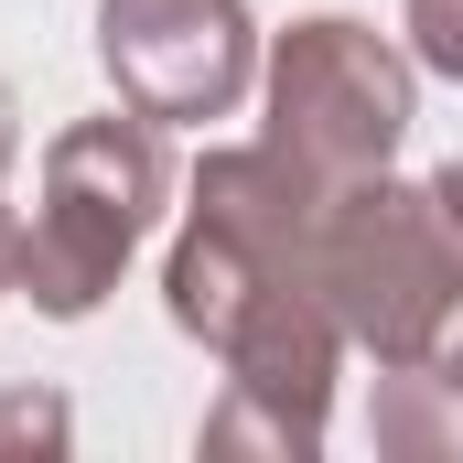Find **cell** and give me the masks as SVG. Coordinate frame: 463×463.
I'll list each match as a JSON object with an SVG mask.
<instances>
[{"label": "cell", "mask_w": 463, "mask_h": 463, "mask_svg": "<svg viewBox=\"0 0 463 463\" xmlns=\"http://www.w3.org/2000/svg\"><path fill=\"white\" fill-rule=\"evenodd\" d=\"M453 366H463V345H453Z\"/></svg>", "instance_id": "cell-13"}, {"label": "cell", "mask_w": 463, "mask_h": 463, "mask_svg": "<svg viewBox=\"0 0 463 463\" xmlns=\"http://www.w3.org/2000/svg\"><path fill=\"white\" fill-rule=\"evenodd\" d=\"M410 65L463 87V0H410Z\"/></svg>", "instance_id": "cell-9"}, {"label": "cell", "mask_w": 463, "mask_h": 463, "mask_svg": "<svg viewBox=\"0 0 463 463\" xmlns=\"http://www.w3.org/2000/svg\"><path fill=\"white\" fill-rule=\"evenodd\" d=\"M420 118V76L388 33H366L345 11L324 22H291L269 43V140L313 173V184H366L399 162Z\"/></svg>", "instance_id": "cell-3"}, {"label": "cell", "mask_w": 463, "mask_h": 463, "mask_svg": "<svg viewBox=\"0 0 463 463\" xmlns=\"http://www.w3.org/2000/svg\"><path fill=\"white\" fill-rule=\"evenodd\" d=\"M227 399L205 410V453H324V410H335V355H345V324L324 313L313 280H269L248 302L227 345Z\"/></svg>", "instance_id": "cell-4"}, {"label": "cell", "mask_w": 463, "mask_h": 463, "mask_svg": "<svg viewBox=\"0 0 463 463\" xmlns=\"http://www.w3.org/2000/svg\"><path fill=\"white\" fill-rule=\"evenodd\" d=\"M11 259H22V227H11V205H0V291H11Z\"/></svg>", "instance_id": "cell-12"}, {"label": "cell", "mask_w": 463, "mask_h": 463, "mask_svg": "<svg viewBox=\"0 0 463 463\" xmlns=\"http://www.w3.org/2000/svg\"><path fill=\"white\" fill-rule=\"evenodd\" d=\"M11 151H22V98L0 87V173H11Z\"/></svg>", "instance_id": "cell-11"}, {"label": "cell", "mask_w": 463, "mask_h": 463, "mask_svg": "<svg viewBox=\"0 0 463 463\" xmlns=\"http://www.w3.org/2000/svg\"><path fill=\"white\" fill-rule=\"evenodd\" d=\"M366 442L388 463H463V366L453 355L388 366L377 399H366Z\"/></svg>", "instance_id": "cell-7"}, {"label": "cell", "mask_w": 463, "mask_h": 463, "mask_svg": "<svg viewBox=\"0 0 463 463\" xmlns=\"http://www.w3.org/2000/svg\"><path fill=\"white\" fill-rule=\"evenodd\" d=\"M431 205H442V227L463 237V162H442V173H431Z\"/></svg>", "instance_id": "cell-10"}, {"label": "cell", "mask_w": 463, "mask_h": 463, "mask_svg": "<svg viewBox=\"0 0 463 463\" xmlns=\"http://www.w3.org/2000/svg\"><path fill=\"white\" fill-rule=\"evenodd\" d=\"M302 280L324 291V313L345 324V345H366L377 366H410V355H442L463 313V237L442 227L431 184H324V216L302 248Z\"/></svg>", "instance_id": "cell-1"}, {"label": "cell", "mask_w": 463, "mask_h": 463, "mask_svg": "<svg viewBox=\"0 0 463 463\" xmlns=\"http://www.w3.org/2000/svg\"><path fill=\"white\" fill-rule=\"evenodd\" d=\"M269 280H302V259H280V248H259V237L216 227V216H184L173 259H162V302H173V324H184L194 345H227Z\"/></svg>", "instance_id": "cell-6"}, {"label": "cell", "mask_w": 463, "mask_h": 463, "mask_svg": "<svg viewBox=\"0 0 463 463\" xmlns=\"http://www.w3.org/2000/svg\"><path fill=\"white\" fill-rule=\"evenodd\" d=\"M98 65L140 118H227L259 87L248 0H98Z\"/></svg>", "instance_id": "cell-5"}, {"label": "cell", "mask_w": 463, "mask_h": 463, "mask_svg": "<svg viewBox=\"0 0 463 463\" xmlns=\"http://www.w3.org/2000/svg\"><path fill=\"white\" fill-rule=\"evenodd\" d=\"M173 205V151H162V118L118 109V118H76L54 129L43 151V205L22 227V259H11V291L54 324L98 313L109 280L129 269V248L162 227Z\"/></svg>", "instance_id": "cell-2"}, {"label": "cell", "mask_w": 463, "mask_h": 463, "mask_svg": "<svg viewBox=\"0 0 463 463\" xmlns=\"http://www.w3.org/2000/svg\"><path fill=\"white\" fill-rule=\"evenodd\" d=\"M65 431H76V420H65L54 388H11V399H0V453H65Z\"/></svg>", "instance_id": "cell-8"}]
</instances>
